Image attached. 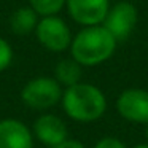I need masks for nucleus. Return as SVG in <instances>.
I'll return each mask as SVG.
<instances>
[{
  "label": "nucleus",
  "mask_w": 148,
  "mask_h": 148,
  "mask_svg": "<svg viewBox=\"0 0 148 148\" xmlns=\"http://www.w3.org/2000/svg\"><path fill=\"white\" fill-rule=\"evenodd\" d=\"M61 103L65 115L77 123L97 121L107 110V97L102 89L83 81L65 88Z\"/></svg>",
  "instance_id": "obj_2"
},
{
  "label": "nucleus",
  "mask_w": 148,
  "mask_h": 148,
  "mask_svg": "<svg viewBox=\"0 0 148 148\" xmlns=\"http://www.w3.org/2000/svg\"><path fill=\"white\" fill-rule=\"evenodd\" d=\"M34 138L48 148H56L69 138V129L62 118L53 113H43L35 119L32 127Z\"/></svg>",
  "instance_id": "obj_8"
},
{
  "label": "nucleus",
  "mask_w": 148,
  "mask_h": 148,
  "mask_svg": "<svg viewBox=\"0 0 148 148\" xmlns=\"http://www.w3.org/2000/svg\"><path fill=\"white\" fill-rule=\"evenodd\" d=\"M116 112L123 119L135 124L148 123V91L140 88L124 89L116 99Z\"/></svg>",
  "instance_id": "obj_6"
},
{
  "label": "nucleus",
  "mask_w": 148,
  "mask_h": 148,
  "mask_svg": "<svg viewBox=\"0 0 148 148\" xmlns=\"http://www.w3.org/2000/svg\"><path fill=\"white\" fill-rule=\"evenodd\" d=\"M29 3L37 11V14L42 18L58 14L65 7V0H29Z\"/></svg>",
  "instance_id": "obj_12"
},
{
  "label": "nucleus",
  "mask_w": 148,
  "mask_h": 148,
  "mask_svg": "<svg viewBox=\"0 0 148 148\" xmlns=\"http://www.w3.org/2000/svg\"><path fill=\"white\" fill-rule=\"evenodd\" d=\"M94 148H126L124 142L119 140V138L116 137H102L99 142H97L96 145H94Z\"/></svg>",
  "instance_id": "obj_14"
},
{
  "label": "nucleus",
  "mask_w": 148,
  "mask_h": 148,
  "mask_svg": "<svg viewBox=\"0 0 148 148\" xmlns=\"http://www.w3.org/2000/svg\"><path fill=\"white\" fill-rule=\"evenodd\" d=\"M40 16L32 7H21L14 10L10 16V29L16 35H29L35 32Z\"/></svg>",
  "instance_id": "obj_10"
},
{
  "label": "nucleus",
  "mask_w": 148,
  "mask_h": 148,
  "mask_svg": "<svg viewBox=\"0 0 148 148\" xmlns=\"http://www.w3.org/2000/svg\"><path fill=\"white\" fill-rule=\"evenodd\" d=\"M13 62V48L5 38L0 37V72L7 70Z\"/></svg>",
  "instance_id": "obj_13"
},
{
  "label": "nucleus",
  "mask_w": 148,
  "mask_h": 148,
  "mask_svg": "<svg viewBox=\"0 0 148 148\" xmlns=\"http://www.w3.org/2000/svg\"><path fill=\"white\" fill-rule=\"evenodd\" d=\"M62 86L53 77H35L27 81L21 89V100L26 107L32 110L53 108L62 99Z\"/></svg>",
  "instance_id": "obj_3"
},
{
  "label": "nucleus",
  "mask_w": 148,
  "mask_h": 148,
  "mask_svg": "<svg viewBox=\"0 0 148 148\" xmlns=\"http://www.w3.org/2000/svg\"><path fill=\"white\" fill-rule=\"evenodd\" d=\"M145 137H147V143H148V123L145 124Z\"/></svg>",
  "instance_id": "obj_17"
},
{
  "label": "nucleus",
  "mask_w": 148,
  "mask_h": 148,
  "mask_svg": "<svg viewBox=\"0 0 148 148\" xmlns=\"http://www.w3.org/2000/svg\"><path fill=\"white\" fill-rule=\"evenodd\" d=\"M56 148H86L80 140H73V138H67L65 142H62L61 145H58Z\"/></svg>",
  "instance_id": "obj_15"
},
{
  "label": "nucleus",
  "mask_w": 148,
  "mask_h": 148,
  "mask_svg": "<svg viewBox=\"0 0 148 148\" xmlns=\"http://www.w3.org/2000/svg\"><path fill=\"white\" fill-rule=\"evenodd\" d=\"M35 37L40 45L51 53H62L69 49L73 38L70 27L58 14L40 18L35 27Z\"/></svg>",
  "instance_id": "obj_4"
},
{
  "label": "nucleus",
  "mask_w": 148,
  "mask_h": 148,
  "mask_svg": "<svg viewBox=\"0 0 148 148\" xmlns=\"http://www.w3.org/2000/svg\"><path fill=\"white\" fill-rule=\"evenodd\" d=\"M70 18L83 27L103 23L110 8V0H65Z\"/></svg>",
  "instance_id": "obj_7"
},
{
  "label": "nucleus",
  "mask_w": 148,
  "mask_h": 148,
  "mask_svg": "<svg viewBox=\"0 0 148 148\" xmlns=\"http://www.w3.org/2000/svg\"><path fill=\"white\" fill-rule=\"evenodd\" d=\"M32 129L16 118L0 119V148H34Z\"/></svg>",
  "instance_id": "obj_9"
},
{
  "label": "nucleus",
  "mask_w": 148,
  "mask_h": 148,
  "mask_svg": "<svg viewBox=\"0 0 148 148\" xmlns=\"http://www.w3.org/2000/svg\"><path fill=\"white\" fill-rule=\"evenodd\" d=\"M118 42L115 37L102 26L83 27L72 38L70 54L72 59L83 67H94L108 61L116 49Z\"/></svg>",
  "instance_id": "obj_1"
},
{
  "label": "nucleus",
  "mask_w": 148,
  "mask_h": 148,
  "mask_svg": "<svg viewBox=\"0 0 148 148\" xmlns=\"http://www.w3.org/2000/svg\"><path fill=\"white\" fill-rule=\"evenodd\" d=\"M83 65H80L75 59H61L54 67V78L61 86H73L81 81Z\"/></svg>",
  "instance_id": "obj_11"
},
{
  "label": "nucleus",
  "mask_w": 148,
  "mask_h": 148,
  "mask_svg": "<svg viewBox=\"0 0 148 148\" xmlns=\"http://www.w3.org/2000/svg\"><path fill=\"white\" fill-rule=\"evenodd\" d=\"M134 148H148V143H138V145H135Z\"/></svg>",
  "instance_id": "obj_16"
},
{
  "label": "nucleus",
  "mask_w": 148,
  "mask_h": 148,
  "mask_svg": "<svg viewBox=\"0 0 148 148\" xmlns=\"http://www.w3.org/2000/svg\"><path fill=\"white\" fill-rule=\"evenodd\" d=\"M137 18L135 5L129 0H121L115 5H110L102 26L115 37L116 42H124L134 32Z\"/></svg>",
  "instance_id": "obj_5"
}]
</instances>
